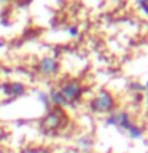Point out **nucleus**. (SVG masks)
<instances>
[{
  "label": "nucleus",
  "instance_id": "nucleus-6",
  "mask_svg": "<svg viewBox=\"0 0 148 153\" xmlns=\"http://www.w3.org/2000/svg\"><path fill=\"white\" fill-rule=\"evenodd\" d=\"M3 89L7 94H11V96H19L24 93V86L21 83H8Z\"/></svg>",
  "mask_w": 148,
  "mask_h": 153
},
{
  "label": "nucleus",
  "instance_id": "nucleus-4",
  "mask_svg": "<svg viewBox=\"0 0 148 153\" xmlns=\"http://www.w3.org/2000/svg\"><path fill=\"white\" fill-rule=\"evenodd\" d=\"M108 124H116L119 128H124V129H129L131 123H129V115L127 113H116V115H112L108 120H107Z\"/></svg>",
  "mask_w": 148,
  "mask_h": 153
},
{
  "label": "nucleus",
  "instance_id": "nucleus-5",
  "mask_svg": "<svg viewBox=\"0 0 148 153\" xmlns=\"http://www.w3.org/2000/svg\"><path fill=\"white\" fill-rule=\"evenodd\" d=\"M61 118H62V112L56 108V110H53V112L48 113V117L45 120V124H46V126H50L51 129H56L57 126H59Z\"/></svg>",
  "mask_w": 148,
  "mask_h": 153
},
{
  "label": "nucleus",
  "instance_id": "nucleus-2",
  "mask_svg": "<svg viewBox=\"0 0 148 153\" xmlns=\"http://www.w3.org/2000/svg\"><path fill=\"white\" fill-rule=\"evenodd\" d=\"M113 107V97L108 93H100L97 96V99H94L92 102V108L97 110V112H108Z\"/></svg>",
  "mask_w": 148,
  "mask_h": 153
},
{
  "label": "nucleus",
  "instance_id": "nucleus-1",
  "mask_svg": "<svg viewBox=\"0 0 148 153\" xmlns=\"http://www.w3.org/2000/svg\"><path fill=\"white\" fill-rule=\"evenodd\" d=\"M57 91H59V94L62 96V99H64L65 105L70 104V102H75V100L81 96V93H83V91H81V86L76 83V81L65 83L61 89H57Z\"/></svg>",
  "mask_w": 148,
  "mask_h": 153
},
{
  "label": "nucleus",
  "instance_id": "nucleus-9",
  "mask_svg": "<svg viewBox=\"0 0 148 153\" xmlns=\"http://www.w3.org/2000/svg\"><path fill=\"white\" fill-rule=\"evenodd\" d=\"M138 5H140V8H143V10H145V11L148 13V3H147V2H140Z\"/></svg>",
  "mask_w": 148,
  "mask_h": 153
},
{
  "label": "nucleus",
  "instance_id": "nucleus-12",
  "mask_svg": "<svg viewBox=\"0 0 148 153\" xmlns=\"http://www.w3.org/2000/svg\"><path fill=\"white\" fill-rule=\"evenodd\" d=\"M0 153H2V152H0Z\"/></svg>",
  "mask_w": 148,
  "mask_h": 153
},
{
  "label": "nucleus",
  "instance_id": "nucleus-11",
  "mask_svg": "<svg viewBox=\"0 0 148 153\" xmlns=\"http://www.w3.org/2000/svg\"><path fill=\"white\" fill-rule=\"evenodd\" d=\"M147 86H148V83H147Z\"/></svg>",
  "mask_w": 148,
  "mask_h": 153
},
{
  "label": "nucleus",
  "instance_id": "nucleus-8",
  "mask_svg": "<svg viewBox=\"0 0 148 153\" xmlns=\"http://www.w3.org/2000/svg\"><path fill=\"white\" fill-rule=\"evenodd\" d=\"M38 97H40V100L43 102V105H45V107H50V97H48L46 94H43V93H38Z\"/></svg>",
  "mask_w": 148,
  "mask_h": 153
},
{
  "label": "nucleus",
  "instance_id": "nucleus-10",
  "mask_svg": "<svg viewBox=\"0 0 148 153\" xmlns=\"http://www.w3.org/2000/svg\"><path fill=\"white\" fill-rule=\"evenodd\" d=\"M147 104H148V94H147Z\"/></svg>",
  "mask_w": 148,
  "mask_h": 153
},
{
  "label": "nucleus",
  "instance_id": "nucleus-7",
  "mask_svg": "<svg viewBox=\"0 0 148 153\" xmlns=\"http://www.w3.org/2000/svg\"><path fill=\"white\" fill-rule=\"evenodd\" d=\"M127 131H129V134H131V137H134V139H137V137L142 136V131H140V129H138L137 126H132V124L129 126Z\"/></svg>",
  "mask_w": 148,
  "mask_h": 153
},
{
  "label": "nucleus",
  "instance_id": "nucleus-3",
  "mask_svg": "<svg viewBox=\"0 0 148 153\" xmlns=\"http://www.w3.org/2000/svg\"><path fill=\"white\" fill-rule=\"evenodd\" d=\"M57 69H59V64H57V61H54L53 57H45V59H41L40 64H38V70H40L43 75H53L57 72Z\"/></svg>",
  "mask_w": 148,
  "mask_h": 153
}]
</instances>
